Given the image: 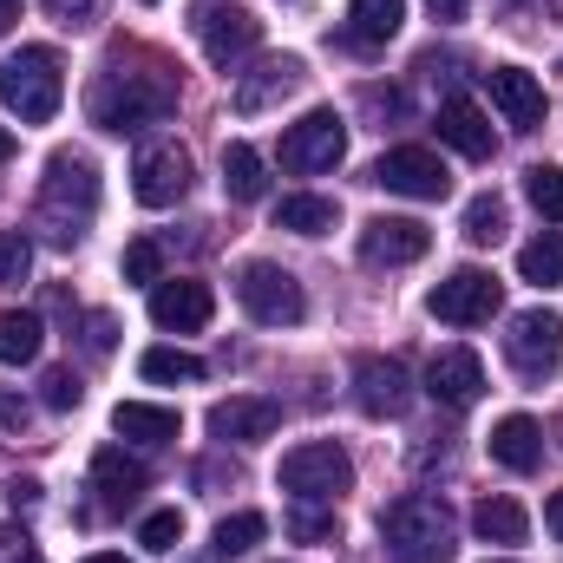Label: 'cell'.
Returning <instances> with one entry per match:
<instances>
[{
	"label": "cell",
	"mask_w": 563,
	"mask_h": 563,
	"mask_svg": "<svg viewBox=\"0 0 563 563\" xmlns=\"http://www.w3.org/2000/svg\"><path fill=\"white\" fill-rule=\"evenodd\" d=\"M86 112H92L99 132H119V139L125 132H144V125H164L177 112V79L164 66H139V73L106 66L92 79V92H86Z\"/></svg>",
	"instance_id": "obj_1"
},
{
	"label": "cell",
	"mask_w": 563,
	"mask_h": 563,
	"mask_svg": "<svg viewBox=\"0 0 563 563\" xmlns=\"http://www.w3.org/2000/svg\"><path fill=\"white\" fill-rule=\"evenodd\" d=\"M99 217V164L86 151H53L46 157V177H40V197H33V223L46 230V243H79L86 223Z\"/></svg>",
	"instance_id": "obj_2"
},
{
	"label": "cell",
	"mask_w": 563,
	"mask_h": 563,
	"mask_svg": "<svg viewBox=\"0 0 563 563\" xmlns=\"http://www.w3.org/2000/svg\"><path fill=\"white\" fill-rule=\"evenodd\" d=\"M380 544L394 563H452L459 538H452V511L426 492H407L380 511Z\"/></svg>",
	"instance_id": "obj_3"
},
{
	"label": "cell",
	"mask_w": 563,
	"mask_h": 563,
	"mask_svg": "<svg viewBox=\"0 0 563 563\" xmlns=\"http://www.w3.org/2000/svg\"><path fill=\"white\" fill-rule=\"evenodd\" d=\"M0 99H7V112H20V125H46L66 106V66H59V53L53 46H20L0 66Z\"/></svg>",
	"instance_id": "obj_4"
},
{
	"label": "cell",
	"mask_w": 563,
	"mask_h": 563,
	"mask_svg": "<svg viewBox=\"0 0 563 563\" xmlns=\"http://www.w3.org/2000/svg\"><path fill=\"white\" fill-rule=\"evenodd\" d=\"M282 492L295 498V505H334L347 485H354V459L341 452V445H328V439H308V445H295V452H282Z\"/></svg>",
	"instance_id": "obj_5"
},
{
	"label": "cell",
	"mask_w": 563,
	"mask_h": 563,
	"mask_svg": "<svg viewBox=\"0 0 563 563\" xmlns=\"http://www.w3.org/2000/svg\"><path fill=\"white\" fill-rule=\"evenodd\" d=\"M197 46H203V59L210 66H223V73H236V59H250L256 53V40H263V20L243 7V0H197Z\"/></svg>",
	"instance_id": "obj_6"
},
{
	"label": "cell",
	"mask_w": 563,
	"mask_h": 563,
	"mask_svg": "<svg viewBox=\"0 0 563 563\" xmlns=\"http://www.w3.org/2000/svg\"><path fill=\"white\" fill-rule=\"evenodd\" d=\"M236 301H243V314L263 321V328H295V321L308 314L301 282L288 276L282 263H243V269H236Z\"/></svg>",
	"instance_id": "obj_7"
},
{
	"label": "cell",
	"mask_w": 563,
	"mask_h": 563,
	"mask_svg": "<svg viewBox=\"0 0 563 563\" xmlns=\"http://www.w3.org/2000/svg\"><path fill=\"white\" fill-rule=\"evenodd\" d=\"M505 361H511L518 380H551L563 367V314L558 308H525V314H511Z\"/></svg>",
	"instance_id": "obj_8"
},
{
	"label": "cell",
	"mask_w": 563,
	"mask_h": 563,
	"mask_svg": "<svg viewBox=\"0 0 563 563\" xmlns=\"http://www.w3.org/2000/svg\"><path fill=\"white\" fill-rule=\"evenodd\" d=\"M498 301H505V288H498L492 269H452V276L426 295L432 321H445V328H485L498 314Z\"/></svg>",
	"instance_id": "obj_9"
},
{
	"label": "cell",
	"mask_w": 563,
	"mask_h": 563,
	"mask_svg": "<svg viewBox=\"0 0 563 563\" xmlns=\"http://www.w3.org/2000/svg\"><path fill=\"white\" fill-rule=\"evenodd\" d=\"M347 157V125H341V112H308V119H295L288 132H282V170H295V177H314V170H334Z\"/></svg>",
	"instance_id": "obj_10"
},
{
	"label": "cell",
	"mask_w": 563,
	"mask_h": 563,
	"mask_svg": "<svg viewBox=\"0 0 563 563\" xmlns=\"http://www.w3.org/2000/svg\"><path fill=\"white\" fill-rule=\"evenodd\" d=\"M132 197H139L144 210L184 203V197H190V151L170 144V139L139 144V157H132Z\"/></svg>",
	"instance_id": "obj_11"
},
{
	"label": "cell",
	"mask_w": 563,
	"mask_h": 563,
	"mask_svg": "<svg viewBox=\"0 0 563 563\" xmlns=\"http://www.w3.org/2000/svg\"><path fill=\"white\" fill-rule=\"evenodd\" d=\"M374 184L394 190V197H420V203H439L452 190V170L439 164V151L426 144H394L380 164H374Z\"/></svg>",
	"instance_id": "obj_12"
},
{
	"label": "cell",
	"mask_w": 563,
	"mask_h": 563,
	"mask_svg": "<svg viewBox=\"0 0 563 563\" xmlns=\"http://www.w3.org/2000/svg\"><path fill=\"white\" fill-rule=\"evenodd\" d=\"M354 407H361L367 420H400V413L413 407L407 367L387 361V354H361V361H354Z\"/></svg>",
	"instance_id": "obj_13"
},
{
	"label": "cell",
	"mask_w": 563,
	"mask_h": 563,
	"mask_svg": "<svg viewBox=\"0 0 563 563\" xmlns=\"http://www.w3.org/2000/svg\"><path fill=\"white\" fill-rule=\"evenodd\" d=\"M301 59L295 53H269V59H256L250 73H236V86H230V106L243 112V119H256V112H269V106H282L288 92H301Z\"/></svg>",
	"instance_id": "obj_14"
},
{
	"label": "cell",
	"mask_w": 563,
	"mask_h": 563,
	"mask_svg": "<svg viewBox=\"0 0 563 563\" xmlns=\"http://www.w3.org/2000/svg\"><path fill=\"white\" fill-rule=\"evenodd\" d=\"M426 250H432V230L420 217H374L361 230V263H374V269H407Z\"/></svg>",
	"instance_id": "obj_15"
},
{
	"label": "cell",
	"mask_w": 563,
	"mask_h": 563,
	"mask_svg": "<svg viewBox=\"0 0 563 563\" xmlns=\"http://www.w3.org/2000/svg\"><path fill=\"white\" fill-rule=\"evenodd\" d=\"M426 394H432L439 407H452V413L478 407V394H485V361H478L472 347H439V354L426 361Z\"/></svg>",
	"instance_id": "obj_16"
},
{
	"label": "cell",
	"mask_w": 563,
	"mask_h": 563,
	"mask_svg": "<svg viewBox=\"0 0 563 563\" xmlns=\"http://www.w3.org/2000/svg\"><path fill=\"white\" fill-rule=\"evenodd\" d=\"M210 314H217V295H210V282H157L151 288V321L164 328V334H197V328H210Z\"/></svg>",
	"instance_id": "obj_17"
},
{
	"label": "cell",
	"mask_w": 563,
	"mask_h": 563,
	"mask_svg": "<svg viewBox=\"0 0 563 563\" xmlns=\"http://www.w3.org/2000/svg\"><path fill=\"white\" fill-rule=\"evenodd\" d=\"M276 426H282V407L276 400H263V394H230V400H217L210 407V432L230 445H263V439H276Z\"/></svg>",
	"instance_id": "obj_18"
},
{
	"label": "cell",
	"mask_w": 563,
	"mask_h": 563,
	"mask_svg": "<svg viewBox=\"0 0 563 563\" xmlns=\"http://www.w3.org/2000/svg\"><path fill=\"white\" fill-rule=\"evenodd\" d=\"M485 92H492V106L505 112L511 132H538V125H544V86H538L525 66H492V73H485Z\"/></svg>",
	"instance_id": "obj_19"
},
{
	"label": "cell",
	"mask_w": 563,
	"mask_h": 563,
	"mask_svg": "<svg viewBox=\"0 0 563 563\" xmlns=\"http://www.w3.org/2000/svg\"><path fill=\"white\" fill-rule=\"evenodd\" d=\"M144 485H151V472H144L125 445H99V452H92V492H99V511H132Z\"/></svg>",
	"instance_id": "obj_20"
},
{
	"label": "cell",
	"mask_w": 563,
	"mask_h": 563,
	"mask_svg": "<svg viewBox=\"0 0 563 563\" xmlns=\"http://www.w3.org/2000/svg\"><path fill=\"white\" fill-rule=\"evenodd\" d=\"M492 459L505 472H538L544 465V426L531 420V413H505V420L492 426Z\"/></svg>",
	"instance_id": "obj_21"
},
{
	"label": "cell",
	"mask_w": 563,
	"mask_h": 563,
	"mask_svg": "<svg viewBox=\"0 0 563 563\" xmlns=\"http://www.w3.org/2000/svg\"><path fill=\"white\" fill-rule=\"evenodd\" d=\"M432 125H439V139L452 144L459 157H492V151H498V139H492V119H485L472 99H445Z\"/></svg>",
	"instance_id": "obj_22"
},
{
	"label": "cell",
	"mask_w": 563,
	"mask_h": 563,
	"mask_svg": "<svg viewBox=\"0 0 563 563\" xmlns=\"http://www.w3.org/2000/svg\"><path fill=\"white\" fill-rule=\"evenodd\" d=\"M400 20H407V0H347V33L341 40L354 53H374L400 33Z\"/></svg>",
	"instance_id": "obj_23"
},
{
	"label": "cell",
	"mask_w": 563,
	"mask_h": 563,
	"mask_svg": "<svg viewBox=\"0 0 563 563\" xmlns=\"http://www.w3.org/2000/svg\"><path fill=\"white\" fill-rule=\"evenodd\" d=\"M334 223H341V203L334 197L301 190V197H282L276 203V230H288V236H328Z\"/></svg>",
	"instance_id": "obj_24"
},
{
	"label": "cell",
	"mask_w": 563,
	"mask_h": 563,
	"mask_svg": "<svg viewBox=\"0 0 563 563\" xmlns=\"http://www.w3.org/2000/svg\"><path fill=\"white\" fill-rule=\"evenodd\" d=\"M112 426H119V439H139V445H170L184 432V420L170 407H151V400H125L112 413Z\"/></svg>",
	"instance_id": "obj_25"
},
{
	"label": "cell",
	"mask_w": 563,
	"mask_h": 563,
	"mask_svg": "<svg viewBox=\"0 0 563 563\" xmlns=\"http://www.w3.org/2000/svg\"><path fill=\"white\" fill-rule=\"evenodd\" d=\"M472 531H478L485 544H525L531 518H525L518 498H478V505H472Z\"/></svg>",
	"instance_id": "obj_26"
},
{
	"label": "cell",
	"mask_w": 563,
	"mask_h": 563,
	"mask_svg": "<svg viewBox=\"0 0 563 563\" xmlns=\"http://www.w3.org/2000/svg\"><path fill=\"white\" fill-rule=\"evenodd\" d=\"M223 190H230L236 203H256V197L269 190V164H263L256 144H230V151H223Z\"/></svg>",
	"instance_id": "obj_27"
},
{
	"label": "cell",
	"mask_w": 563,
	"mask_h": 563,
	"mask_svg": "<svg viewBox=\"0 0 563 563\" xmlns=\"http://www.w3.org/2000/svg\"><path fill=\"white\" fill-rule=\"evenodd\" d=\"M40 341H46L40 314H26V308H0V367H26V361H40Z\"/></svg>",
	"instance_id": "obj_28"
},
{
	"label": "cell",
	"mask_w": 563,
	"mask_h": 563,
	"mask_svg": "<svg viewBox=\"0 0 563 563\" xmlns=\"http://www.w3.org/2000/svg\"><path fill=\"white\" fill-rule=\"evenodd\" d=\"M518 276L538 282V288H558L563 282V236L558 230H544V236H531V243L518 250Z\"/></svg>",
	"instance_id": "obj_29"
},
{
	"label": "cell",
	"mask_w": 563,
	"mask_h": 563,
	"mask_svg": "<svg viewBox=\"0 0 563 563\" xmlns=\"http://www.w3.org/2000/svg\"><path fill=\"white\" fill-rule=\"evenodd\" d=\"M144 380H157V387H177V380H203V361L197 354H184V347H151L139 361Z\"/></svg>",
	"instance_id": "obj_30"
},
{
	"label": "cell",
	"mask_w": 563,
	"mask_h": 563,
	"mask_svg": "<svg viewBox=\"0 0 563 563\" xmlns=\"http://www.w3.org/2000/svg\"><path fill=\"white\" fill-rule=\"evenodd\" d=\"M263 538H269V518H263V511H236V518L217 525V558H243V551H256Z\"/></svg>",
	"instance_id": "obj_31"
},
{
	"label": "cell",
	"mask_w": 563,
	"mask_h": 563,
	"mask_svg": "<svg viewBox=\"0 0 563 563\" xmlns=\"http://www.w3.org/2000/svg\"><path fill=\"white\" fill-rule=\"evenodd\" d=\"M465 243H478V250H485V243H505V197L485 190V197L465 203Z\"/></svg>",
	"instance_id": "obj_32"
},
{
	"label": "cell",
	"mask_w": 563,
	"mask_h": 563,
	"mask_svg": "<svg viewBox=\"0 0 563 563\" xmlns=\"http://www.w3.org/2000/svg\"><path fill=\"white\" fill-rule=\"evenodd\" d=\"M525 197L538 203V217L563 223V164H531L525 170Z\"/></svg>",
	"instance_id": "obj_33"
},
{
	"label": "cell",
	"mask_w": 563,
	"mask_h": 563,
	"mask_svg": "<svg viewBox=\"0 0 563 563\" xmlns=\"http://www.w3.org/2000/svg\"><path fill=\"white\" fill-rule=\"evenodd\" d=\"M40 400H46L53 413H73V407L86 400V387H79V374H73V367H53V374L40 380Z\"/></svg>",
	"instance_id": "obj_34"
},
{
	"label": "cell",
	"mask_w": 563,
	"mask_h": 563,
	"mask_svg": "<svg viewBox=\"0 0 563 563\" xmlns=\"http://www.w3.org/2000/svg\"><path fill=\"white\" fill-rule=\"evenodd\" d=\"M46 20H53V26L86 33V26H99V20H106V0H46Z\"/></svg>",
	"instance_id": "obj_35"
},
{
	"label": "cell",
	"mask_w": 563,
	"mask_h": 563,
	"mask_svg": "<svg viewBox=\"0 0 563 563\" xmlns=\"http://www.w3.org/2000/svg\"><path fill=\"white\" fill-rule=\"evenodd\" d=\"M288 538H301V544H328V538H334V511L295 505V511H288Z\"/></svg>",
	"instance_id": "obj_36"
},
{
	"label": "cell",
	"mask_w": 563,
	"mask_h": 563,
	"mask_svg": "<svg viewBox=\"0 0 563 563\" xmlns=\"http://www.w3.org/2000/svg\"><path fill=\"white\" fill-rule=\"evenodd\" d=\"M125 282H144V288H157L164 282V256H157V243L139 236L132 250H125Z\"/></svg>",
	"instance_id": "obj_37"
},
{
	"label": "cell",
	"mask_w": 563,
	"mask_h": 563,
	"mask_svg": "<svg viewBox=\"0 0 563 563\" xmlns=\"http://www.w3.org/2000/svg\"><path fill=\"white\" fill-rule=\"evenodd\" d=\"M177 538H184V518H177V511H151V518L139 525L144 551H177Z\"/></svg>",
	"instance_id": "obj_38"
},
{
	"label": "cell",
	"mask_w": 563,
	"mask_h": 563,
	"mask_svg": "<svg viewBox=\"0 0 563 563\" xmlns=\"http://www.w3.org/2000/svg\"><path fill=\"white\" fill-rule=\"evenodd\" d=\"M33 269V243L20 230H0V282H26Z\"/></svg>",
	"instance_id": "obj_39"
},
{
	"label": "cell",
	"mask_w": 563,
	"mask_h": 563,
	"mask_svg": "<svg viewBox=\"0 0 563 563\" xmlns=\"http://www.w3.org/2000/svg\"><path fill=\"white\" fill-rule=\"evenodd\" d=\"M79 341H86V354H112L119 347V321L112 314H86V334Z\"/></svg>",
	"instance_id": "obj_40"
},
{
	"label": "cell",
	"mask_w": 563,
	"mask_h": 563,
	"mask_svg": "<svg viewBox=\"0 0 563 563\" xmlns=\"http://www.w3.org/2000/svg\"><path fill=\"white\" fill-rule=\"evenodd\" d=\"M0 563H40L33 538H26V531H13V525H0Z\"/></svg>",
	"instance_id": "obj_41"
},
{
	"label": "cell",
	"mask_w": 563,
	"mask_h": 563,
	"mask_svg": "<svg viewBox=\"0 0 563 563\" xmlns=\"http://www.w3.org/2000/svg\"><path fill=\"white\" fill-rule=\"evenodd\" d=\"M26 420H33V407H26L20 394H0V426H7V432H26Z\"/></svg>",
	"instance_id": "obj_42"
},
{
	"label": "cell",
	"mask_w": 563,
	"mask_h": 563,
	"mask_svg": "<svg viewBox=\"0 0 563 563\" xmlns=\"http://www.w3.org/2000/svg\"><path fill=\"white\" fill-rule=\"evenodd\" d=\"M7 505L13 511H33L40 505V478H7Z\"/></svg>",
	"instance_id": "obj_43"
},
{
	"label": "cell",
	"mask_w": 563,
	"mask_h": 563,
	"mask_svg": "<svg viewBox=\"0 0 563 563\" xmlns=\"http://www.w3.org/2000/svg\"><path fill=\"white\" fill-rule=\"evenodd\" d=\"M544 531L563 544V492H551V505H544Z\"/></svg>",
	"instance_id": "obj_44"
},
{
	"label": "cell",
	"mask_w": 563,
	"mask_h": 563,
	"mask_svg": "<svg viewBox=\"0 0 563 563\" xmlns=\"http://www.w3.org/2000/svg\"><path fill=\"white\" fill-rule=\"evenodd\" d=\"M367 106H374V112H407V99H400V92H380V86L367 92Z\"/></svg>",
	"instance_id": "obj_45"
},
{
	"label": "cell",
	"mask_w": 563,
	"mask_h": 563,
	"mask_svg": "<svg viewBox=\"0 0 563 563\" xmlns=\"http://www.w3.org/2000/svg\"><path fill=\"white\" fill-rule=\"evenodd\" d=\"M426 7H432V20H465L472 0H426Z\"/></svg>",
	"instance_id": "obj_46"
},
{
	"label": "cell",
	"mask_w": 563,
	"mask_h": 563,
	"mask_svg": "<svg viewBox=\"0 0 563 563\" xmlns=\"http://www.w3.org/2000/svg\"><path fill=\"white\" fill-rule=\"evenodd\" d=\"M13 20H20V0H0V40L13 33Z\"/></svg>",
	"instance_id": "obj_47"
},
{
	"label": "cell",
	"mask_w": 563,
	"mask_h": 563,
	"mask_svg": "<svg viewBox=\"0 0 563 563\" xmlns=\"http://www.w3.org/2000/svg\"><path fill=\"white\" fill-rule=\"evenodd\" d=\"M7 157H13V132H7V125H0V164H7Z\"/></svg>",
	"instance_id": "obj_48"
},
{
	"label": "cell",
	"mask_w": 563,
	"mask_h": 563,
	"mask_svg": "<svg viewBox=\"0 0 563 563\" xmlns=\"http://www.w3.org/2000/svg\"><path fill=\"white\" fill-rule=\"evenodd\" d=\"M86 563H125V558L119 551H99V558H86Z\"/></svg>",
	"instance_id": "obj_49"
},
{
	"label": "cell",
	"mask_w": 563,
	"mask_h": 563,
	"mask_svg": "<svg viewBox=\"0 0 563 563\" xmlns=\"http://www.w3.org/2000/svg\"><path fill=\"white\" fill-rule=\"evenodd\" d=\"M492 563H511V558H492Z\"/></svg>",
	"instance_id": "obj_50"
},
{
	"label": "cell",
	"mask_w": 563,
	"mask_h": 563,
	"mask_svg": "<svg viewBox=\"0 0 563 563\" xmlns=\"http://www.w3.org/2000/svg\"><path fill=\"white\" fill-rule=\"evenodd\" d=\"M144 7H157V0H144Z\"/></svg>",
	"instance_id": "obj_51"
},
{
	"label": "cell",
	"mask_w": 563,
	"mask_h": 563,
	"mask_svg": "<svg viewBox=\"0 0 563 563\" xmlns=\"http://www.w3.org/2000/svg\"><path fill=\"white\" fill-rule=\"evenodd\" d=\"M511 7H525V0H511Z\"/></svg>",
	"instance_id": "obj_52"
}]
</instances>
